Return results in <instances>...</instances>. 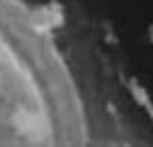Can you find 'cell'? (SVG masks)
I'll return each instance as SVG.
<instances>
[{
	"label": "cell",
	"instance_id": "1",
	"mask_svg": "<svg viewBox=\"0 0 153 147\" xmlns=\"http://www.w3.org/2000/svg\"><path fill=\"white\" fill-rule=\"evenodd\" d=\"M85 129L61 53L18 0H0V145H71Z\"/></svg>",
	"mask_w": 153,
	"mask_h": 147
}]
</instances>
